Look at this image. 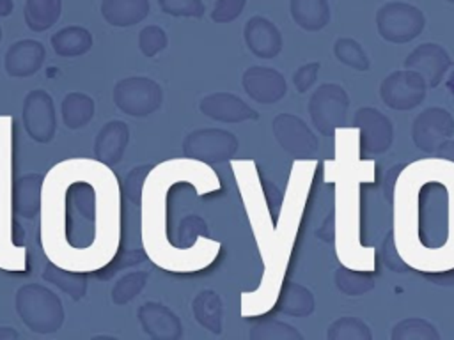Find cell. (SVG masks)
Masks as SVG:
<instances>
[{
	"label": "cell",
	"instance_id": "obj_45",
	"mask_svg": "<svg viewBox=\"0 0 454 340\" xmlns=\"http://www.w3.org/2000/svg\"><path fill=\"white\" fill-rule=\"evenodd\" d=\"M381 255H383V262L388 269L392 271H397V273H403V271H408L410 267L406 266V262L401 259L395 244H394V237H392V232L385 237V243H383V250H381Z\"/></svg>",
	"mask_w": 454,
	"mask_h": 340
},
{
	"label": "cell",
	"instance_id": "obj_44",
	"mask_svg": "<svg viewBox=\"0 0 454 340\" xmlns=\"http://www.w3.org/2000/svg\"><path fill=\"white\" fill-rule=\"evenodd\" d=\"M319 69L321 64L319 62H307L303 66H300L294 74H293V85L300 94H305L307 90L312 89V85H316L317 76H319Z\"/></svg>",
	"mask_w": 454,
	"mask_h": 340
},
{
	"label": "cell",
	"instance_id": "obj_2",
	"mask_svg": "<svg viewBox=\"0 0 454 340\" xmlns=\"http://www.w3.org/2000/svg\"><path fill=\"white\" fill-rule=\"evenodd\" d=\"M394 244L410 269L454 271V163L426 158L401 168L394 189Z\"/></svg>",
	"mask_w": 454,
	"mask_h": 340
},
{
	"label": "cell",
	"instance_id": "obj_9",
	"mask_svg": "<svg viewBox=\"0 0 454 340\" xmlns=\"http://www.w3.org/2000/svg\"><path fill=\"white\" fill-rule=\"evenodd\" d=\"M424 27V12L406 2H387L376 12V30L383 41L392 44H406L417 39Z\"/></svg>",
	"mask_w": 454,
	"mask_h": 340
},
{
	"label": "cell",
	"instance_id": "obj_50",
	"mask_svg": "<svg viewBox=\"0 0 454 340\" xmlns=\"http://www.w3.org/2000/svg\"><path fill=\"white\" fill-rule=\"evenodd\" d=\"M2 35H4V34H2V27H0V42H2Z\"/></svg>",
	"mask_w": 454,
	"mask_h": 340
},
{
	"label": "cell",
	"instance_id": "obj_39",
	"mask_svg": "<svg viewBox=\"0 0 454 340\" xmlns=\"http://www.w3.org/2000/svg\"><path fill=\"white\" fill-rule=\"evenodd\" d=\"M333 55L340 64H344L355 71L365 73L371 67V60H369L365 50L362 48V44L358 41H355L351 37H339L333 42Z\"/></svg>",
	"mask_w": 454,
	"mask_h": 340
},
{
	"label": "cell",
	"instance_id": "obj_20",
	"mask_svg": "<svg viewBox=\"0 0 454 340\" xmlns=\"http://www.w3.org/2000/svg\"><path fill=\"white\" fill-rule=\"evenodd\" d=\"M199 110L207 119L225 124H236L245 120H257L259 113L239 96L231 92H213L200 99Z\"/></svg>",
	"mask_w": 454,
	"mask_h": 340
},
{
	"label": "cell",
	"instance_id": "obj_47",
	"mask_svg": "<svg viewBox=\"0 0 454 340\" xmlns=\"http://www.w3.org/2000/svg\"><path fill=\"white\" fill-rule=\"evenodd\" d=\"M436 158H442V159H447L450 163H454V140H445L434 152Z\"/></svg>",
	"mask_w": 454,
	"mask_h": 340
},
{
	"label": "cell",
	"instance_id": "obj_38",
	"mask_svg": "<svg viewBox=\"0 0 454 340\" xmlns=\"http://www.w3.org/2000/svg\"><path fill=\"white\" fill-rule=\"evenodd\" d=\"M149 271H131L122 274L110 290V299L114 305H128L133 301L147 285Z\"/></svg>",
	"mask_w": 454,
	"mask_h": 340
},
{
	"label": "cell",
	"instance_id": "obj_7",
	"mask_svg": "<svg viewBox=\"0 0 454 340\" xmlns=\"http://www.w3.org/2000/svg\"><path fill=\"white\" fill-rule=\"evenodd\" d=\"M20 321L37 335L57 333L66 319L60 298L43 283H23L14 294Z\"/></svg>",
	"mask_w": 454,
	"mask_h": 340
},
{
	"label": "cell",
	"instance_id": "obj_36",
	"mask_svg": "<svg viewBox=\"0 0 454 340\" xmlns=\"http://www.w3.org/2000/svg\"><path fill=\"white\" fill-rule=\"evenodd\" d=\"M390 340H440V333L433 322L422 317H408L392 328Z\"/></svg>",
	"mask_w": 454,
	"mask_h": 340
},
{
	"label": "cell",
	"instance_id": "obj_42",
	"mask_svg": "<svg viewBox=\"0 0 454 340\" xmlns=\"http://www.w3.org/2000/svg\"><path fill=\"white\" fill-rule=\"evenodd\" d=\"M160 9L176 18H197L200 19L206 12L202 0H158Z\"/></svg>",
	"mask_w": 454,
	"mask_h": 340
},
{
	"label": "cell",
	"instance_id": "obj_25",
	"mask_svg": "<svg viewBox=\"0 0 454 340\" xmlns=\"http://www.w3.org/2000/svg\"><path fill=\"white\" fill-rule=\"evenodd\" d=\"M151 11L149 0H101L99 12L103 19L115 28L138 25Z\"/></svg>",
	"mask_w": 454,
	"mask_h": 340
},
{
	"label": "cell",
	"instance_id": "obj_13",
	"mask_svg": "<svg viewBox=\"0 0 454 340\" xmlns=\"http://www.w3.org/2000/svg\"><path fill=\"white\" fill-rule=\"evenodd\" d=\"M271 131L277 143L294 159H314L319 152V142L307 122L294 113H278L271 120Z\"/></svg>",
	"mask_w": 454,
	"mask_h": 340
},
{
	"label": "cell",
	"instance_id": "obj_14",
	"mask_svg": "<svg viewBox=\"0 0 454 340\" xmlns=\"http://www.w3.org/2000/svg\"><path fill=\"white\" fill-rule=\"evenodd\" d=\"M427 85L424 78L411 69L392 71L380 83V99L385 106L397 112L417 108L426 99Z\"/></svg>",
	"mask_w": 454,
	"mask_h": 340
},
{
	"label": "cell",
	"instance_id": "obj_22",
	"mask_svg": "<svg viewBox=\"0 0 454 340\" xmlns=\"http://www.w3.org/2000/svg\"><path fill=\"white\" fill-rule=\"evenodd\" d=\"M243 39L250 53L257 58H275L284 46L278 27L264 16H252L245 23Z\"/></svg>",
	"mask_w": 454,
	"mask_h": 340
},
{
	"label": "cell",
	"instance_id": "obj_46",
	"mask_svg": "<svg viewBox=\"0 0 454 340\" xmlns=\"http://www.w3.org/2000/svg\"><path fill=\"white\" fill-rule=\"evenodd\" d=\"M317 237H321L325 243H333L335 237V225H333V214L325 221V225L317 230Z\"/></svg>",
	"mask_w": 454,
	"mask_h": 340
},
{
	"label": "cell",
	"instance_id": "obj_27",
	"mask_svg": "<svg viewBox=\"0 0 454 340\" xmlns=\"http://www.w3.org/2000/svg\"><path fill=\"white\" fill-rule=\"evenodd\" d=\"M293 21L305 32L323 30L332 18L328 0H289Z\"/></svg>",
	"mask_w": 454,
	"mask_h": 340
},
{
	"label": "cell",
	"instance_id": "obj_3",
	"mask_svg": "<svg viewBox=\"0 0 454 340\" xmlns=\"http://www.w3.org/2000/svg\"><path fill=\"white\" fill-rule=\"evenodd\" d=\"M231 168L238 182L252 232L255 236L261 260L264 264L261 285L252 292L241 294V315L261 317L275 305L278 289L284 282L303 204L307 202V193L310 189L316 159H294L287 189L277 214V223L264 198L261 184L262 177L257 172L255 161L232 158Z\"/></svg>",
	"mask_w": 454,
	"mask_h": 340
},
{
	"label": "cell",
	"instance_id": "obj_31",
	"mask_svg": "<svg viewBox=\"0 0 454 340\" xmlns=\"http://www.w3.org/2000/svg\"><path fill=\"white\" fill-rule=\"evenodd\" d=\"M96 112L94 99L85 92H69L60 103V117L67 129L85 128Z\"/></svg>",
	"mask_w": 454,
	"mask_h": 340
},
{
	"label": "cell",
	"instance_id": "obj_37",
	"mask_svg": "<svg viewBox=\"0 0 454 340\" xmlns=\"http://www.w3.org/2000/svg\"><path fill=\"white\" fill-rule=\"evenodd\" d=\"M326 340H372V331L360 317L344 315L328 326Z\"/></svg>",
	"mask_w": 454,
	"mask_h": 340
},
{
	"label": "cell",
	"instance_id": "obj_21",
	"mask_svg": "<svg viewBox=\"0 0 454 340\" xmlns=\"http://www.w3.org/2000/svg\"><path fill=\"white\" fill-rule=\"evenodd\" d=\"M46 60L43 42L35 39H20L12 42L4 55V69L11 78L34 76Z\"/></svg>",
	"mask_w": 454,
	"mask_h": 340
},
{
	"label": "cell",
	"instance_id": "obj_10",
	"mask_svg": "<svg viewBox=\"0 0 454 340\" xmlns=\"http://www.w3.org/2000/svg\"><path fill=\"white\" fill-rule=\"evenodd\" d=\"M307 108L312 126L323 136H333L348 124L349 96L339 83H323L312 92Z\"/></svg>",
	"mask_w": 454,
	"mask_h": 340
},
{
	"label": "cell",
	"instance_id": "obj_49",
	"mask_svg": "<svg viewBox=\"0 0 454 340\" xmlns=\"http://www.w3.org/2000/svg\"><path fill=\"white\" fill-rule=\"evenodd\" d=\"M14 11V2L12 0H0V18L11 16Z\"/></svg>",
	"mask_w": 454,
	"mask_h": 340
},
{
	"label": "cell",
	"instance_id": "obj_5",
	"mask_svg": "<svg viewBox=\"0 0 454 340\" xmlns=\"http://www.w3.org/2000/svg\"><path fill=\"white\" fill-rule=\"evenodd\" d=\"M358 131L340 128L333 133L335 158L326 161V182L335 184L333 225L335 250L342 266L374 269V248L360 243V182L369 177L372 159L358 156Z\"/></svg>",
	"mask_w": 454,
	"mask_h": 340
},
{
	"label": "cell",
	"instance_id": "obj_23",
	"mask_svg": "<svg viewBox=\"0 0 454 340\" xmlns=\"http://www.w3.org/2000/svg\"><path fill=\"white\" fill-rule=\"evenodd\" d=\"M129 143V126L124 120H108L103 128L96 133L92 156L105 166H115Z\"/></svg>",
	"mask_w": 454,
	"mask_h": 340
},
{
	"label": "cell",
	"instance_id": "obj_48",
	"mask_svg": "<svg viewBox=\"0 0 454 340\" xmlns=\"http://www.w3.org/2000/svg\"><path fill=\"white\" fill-rule=\"evenodd\" d=\"M20 338V333L11 326H0V340H16Z\"/></svg>",
	"mask_w": 454,
	"mask_h": 340
},
{
	"label": "cell",
	"instance_id": "obj_11",
	"mask_svg": "<svg viewBox=\"0 0 454 340\" xmlns=\"http://www.w3.org/2000/svg\"><path fill=\"white\" fill-rule=\"evenodd\" d=\"M238 149V136L220 128H199L190 131L183 140V156L206 165L232 159Z\"/></svg>",
	"mask_w": 454,
	"mask_h": 340
},
{
	"label": "cell",
	"instance_id": "obj_24",
	"mask_svg": "<svg viewBox=\"0 0 454 340\" xmlns=\"http://www.w3.org/2000/svg\"><path fill=\"white\" fill-rule=\"evenodd\" d=\"M43 184H44V175L39 172L25 174L14 181V186H12L14 214H18L23 220H34L41 212Z\"/></svg>",
	"mask_w": 454,
	"mask_h": 340
},
{
	"label": "cell",
	"instance_id": "obj_40",
	"mask_svg": "<svg viewBox=\"0 0 454 340\" xmlns=\"http://www.w3.org/2000/svg\"><path fill=\"white\" fill-rule=\"evenodd\" d=\"M168 46L167 32L158 25H147L138 32V50L144 57L153 58Z\"/></svg>",
	"mask_w": 454,
	"mask_h": 340
},
{
	"label": "cell",
	"instance_id": "obj_15",
	"mask_svg": "<svg viewBox=\"0 0 454 340\" xmlns=\"http://www.w3.org/2000/svg\"><path fill=\"white\" fill-rule=\"evenodd\" d=\"M21 122L27 135L37 143H50L57 135V112L51 96L43 89L30 90L21 106Z\"/></svg>",
	"mask_w": 454,
	"mask_h": 340
},
{
	"label": "cell",
	"instance_id": "obj_30",
	"mask_svg": "<svg viewBox=\"0 0 454 340\" xmlns=\"http://www.w3.org/2000/svg\"><path fill=\"white\" fill-rule=\"evenodd\" d=\"M192 312L195 321L213 335H220L223 329V303L218 292L206 289L200 290L192 301Z\"/></svg>",
	"mask_w": 454,
	"mask_h": 340
},
{
	"label": "cell",
	"instance_id": "obj_1",
	"mask_svg": "<svg viewBox=\"0 0 454 340\" xmlns=\"http://www.w3.org/2000/svg\"><path fill=\"white\" fill-rule=\"evenodd\" d=\"M121 191L110 166L66 159L44 175L41 244L66 269L98 271L115 257L121 237Z\"/></svg>",
	"mask_w": 454,
	"mask_h": 340
},
{
	"label": "cell",
	"instance_id": "obj_32",
	"mask_svg": "<svg viewBox=\"0 0 454 340\" xmlns=\"http://www.w3.org/2000/svg\"><path fill=\"white\" fill-rule=\"evenodd\" d=\"M62 12V0H25L23 19L32 32L51 28Z\"/></svg>",
	"mask_w": 454,
	"mask_h": 340
},
{
	"label": "cell",
	"instance_id": "obj_26",
	"mask_svg": "<svg viewBox=\"0 0 454 340\" xmlns=\"http://www.w3.org/2000/svg\"><path fill=\"white\" fill-rule=\"evenodd\" d=\"M275 306L280 313L289 317H309L316 308L314 294L301 283L296 282H282Z\"/></svg>",
	"mask_w": 454,
	"mask_h": 340
},
{
	"label": "cell",
	"instance_id": "obj_19",
	"mask_svg": "<svg viewBox=\"0 0 454 340\" xmlns=\"http://www.w3.org/2000/svg\"><path fill=\"white\" fill-rule=\"evenodd\" d=\"M404 67L419 73L429 89H436L450 67V55L442 44L422 42L410 51Z\"/></svg>",
	"mask_w": 454,
	"mask_h": 340
},
{
	"label": "cell",
	"instance_id": "obj_12",
	"mask_svg": "<svg viewBox=\"0 0 454 340\" xmlns=\"http://www.w3.org/2000/svg\"><path fill=\"white\" fill-rule=\"evenodd\" d=\"M353 128L358 131V156L372 159L385 154L394 142L392 120L372 106H362L355 112Z\"/></svg>",
	"mask_w": 454,
	"mask_h": 340
},
{
	"label": "cell",
	"instance_id": "obj_6",
	"mask_svg": "<svg viewBox=\"0 0 454 340\" xmlns=\"http://www.w3.org/2000/svg\"><path fill=\"white\" fill-rule=\"evenodd\" d=\"M14 120L0 115V267L7 273L25 271L27 248L14 236Z\"/></svg>",
	"mask_w": 454,
	"mask_h": 340
},
{
	"label": "cell",
	"instance_id": "obj_35",
	"mask_svg": "<svg viewBox=\"0 0 454 340\" xmlns=\"http://www.w3.org/2000/svg\"><path fill=\"white\" fill-rule=\"evenodd\" d=\"M211 239L207 237V223L197 216V214H188L179 221V227L176 230L174 244L183 250H192L199 248Z\"/></svg>",
	"mask_w": 454,
	"mask_h": 340
},
{
	"label": "cell",
	"instance_id": "obj_16",
	"mask_svg": "<svg viewBox=\"0 0 454 340\" xmlns=\"http://www.w3.org/2000/svg\"><path fill=\"white\" fill-rule=\"evenodd\" d=\"M452 135V113L442 106H429L413 119L411 140L415 147L426 154H434L436 149Z\"/></svg>",
	"mask_w": 454,
	"mask_h": 340
},
{
	"label": "cell",
	"instance_id": "obj_43",
	"mask_svg": "<svg viewBox=\"0 0 454 340\" xmlns=\"http://www.w3.org/2000/svg\"><path fill=\"white\" fill-rule=\"evenodd\" d=\"M247 5V0H216L211 11V19L215 23H231L238 19Z\"/></svg>",
	"mask_w": 454,
	"mask_h": 340
},
{
	"label": "cell",
	"instance_id": "obj_17",
	"mask_svg": "<svg viewBox=\"0 0 454 340\" xmlns=\"http://www.w3.org/2000/svg\"><path fill=\"white\" fill-rule=\"evenodd\" d=\"M245 94L261 104H275L287 92V81L284 74L268 66H250L241 76Z\"/></svg>",
	"mask_w": 454,
	"mask_h": 340
},
{
	"label": "cell",
	"instance_id": "obj_33",
	"mask_svg": "<svg viewBox=\"0 0 454 340\" xmlns=\"http://www.w3.org/2000/svg\"><path fill=\"white\" fill-rule=\"evenodd\" d=\"M335 287L351 298L362 296L374 289V273L365 269H353L348 266H339L333 273Z\"/></svg>",
	"mask_w": 454,
	"mask_h": 340
},
{
	"label": "cell",
	"instance_id": "obj_8",
	"mask_svg": "<svg viewBox=\"0 0 454 340\" xmlns=\"http://www.w3.org/2000/svg\"><path fill=\"white\" fill-rule=\"evenodd\" d=\"M112 101L121 113L144 119L160 110L163 90L161 85L149 76H128L114 85Z\"/></svg>",
	"mask_w": 454,
	"mask_h": 340
},
{
	"label": "cell",
	"instance_id": "obj_29",
	"mask_svg": "<svg viewBox=\"0 0 454 340\" xmlns=\"http://www.w3.org/2000/svg\"><path fill=\"white\" fill-rule=\"evenodd\" d=\"M92 34L89 28L80 25H69L57 30L50 37V44L59 57L74 58L85 55L92 48Z\"/></svg>",
	"mask_w": 454,
	"mask_h": 340
},
{
	"label": "cell",
	"instance_id": "obj_28",
	"mask_svg": "<svg viewBox=\"0 0 454 340\" xmlns=\"http://www.w3.org/2000/svg\"><path fill=\"white\" fill-rule=\"evenodd\" d=\"M43 278L55 285L59 290L67 294L73 301H80L82 298L87 296L89 290V278L85 271H74V269H66L51 260L46 262L43 269Z\"/></svg>",
	"mask_w": 454,
	"mask_h": 340
},
{
	"label": "cell",
	"instance_id": "obj_34",
	"mask_svg": "<svg viewBox=\"0 0 454 340\" xmlns=\"http://www.w3.org/2000/svg\"><path fill=\"white\" fill-rule=\"evenodd\" d=\"M248 338L250 340H303V335L294 326L284 321L262 317L250 326Z\"/></svg>",
	"mask_w": 454,
	"mask_h": 340
},
{
	"label": "cell",
	"instance_id": "obj_41",
	"mask_svg": "<svg viewBox=\"0 0 454 340\" xmlns=\"http://www.w3.org/2000/svg\"><path fill=\"white\" fill-rule=\"evenodd\" d=\"M153 166H154V165H138V166L131 168V170L128 172V175L124 177L122 193H124V197L128 198L129 204L140 205L144 184H145V179H147L149 172L153 170Z\"/></svg>",
	"mask_w": 454,
	"mask_h": 340
},
{
	"label": "cell",
	"instance_id": "obj_4",
	"mask_svg": "<svg viewBox=\"0 0 454 340\" xmlns=\"http://www.w3.org/2000/svg\"><path fill=\"white\" fill-rule=\"evenodd\" d=\"M193 182L199 195L215 193L222 188L216 174L195 159H168L149 172L142 191V237L147 257L165 271L172 273H195L215 262L220 243L209 241L199 248L183 250L172 241L167 223L168 191L177 182Z\"/></svg>",
	"mask_w": 454,
	"mask_h": 340
},
{
	"label": "cell",
	"instance_id": "obj_51",
	"mask_svg": "<svg viewBox=\"0 0 454 340\" xmlns=\"http://www.w3.org/2000/svg\"><path fill=\"white\" fill-rule=\"evenodd\" d=\"M447 2H449V4H452V5H454V0H447Z\"/></svg>",
	"mask_w": 454,
	"mask_h": 340
},
{
	"label": "cell",
	"instance_id": "obj_18",
	"mask_svg": "<svg viewBox=\"0 0 454 340\" xmlns=\"http://www.w3.org/2000/svg\"><path fill=\"white\" fill-rule=\"evenodd\" d=\"M137 321L151 340H179L183 322L179 315L160 301H145L137 310Z\"/></svg>",
	"mask_w": 454,
	"mask_h": 340
}]
</instances>
